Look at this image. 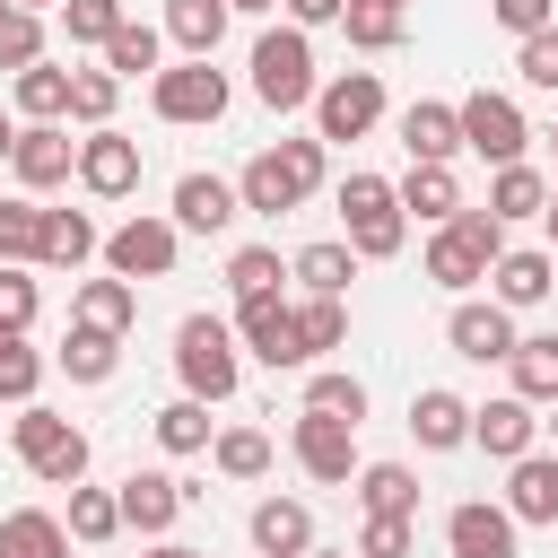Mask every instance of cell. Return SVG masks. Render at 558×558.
<instances>
[{
    "label": "cell",
    "mask_w": 558,
    "mask_h": 558,
    "mask_svg": "<svg viewBox=\"0 0 558 558\" xmlns=\"http://www.w3.org/2000/svg\"><path fill=\"white\" fill-rule=\"evenodd\" d=\"M323 166H331V148H323V140H279V148L244 157V174H235L244 218H288L296 201H314V192H323Z\"/></svg>",
    "instance_id": "cell-1"
},
{
    "label": "cell",
    "mask_w": 558,
    "mask_h": 558,
    "mask_svg": "<svg viewBox=\"0 0 558 558\" xmlns=\"http://www.w3.org/2000/svg\"><path fill=\"white\" fill-rule=\"evenodd\" d=\"M174 375H183V392L192 401H235V384H244V349H235V323H218V314H183L174 323Z\"/></svg>",
    "instance_id": "cell-2"
},
{
    "label": "cell",
    "mask_w": 558,
    "mask_h": 558,
    "mask_svg": "<svg viewBox=\"0 0 558 558\" xmlns=\"http://www.w3.org/2000/svg\"><path fill=\"white\" fill-rule=\"evenodd\" d=\"M340 244L357 253V262H392L401 244H410V218H401V201H392V183L384 174H366V166H349L340 174Z\"/></svg>",
    "instance_id": "cell-3"
},
{
    "label": "cell",
    "mask_w": 558,
    "mask_h": 558,
    "mask_svg": "<svg viewBox=\"0 0 558 558\" xmlns=\"http://www.w3.org/2000/svg\"><path fill=\"white\" fill-rule=\"evenodd\" d=\"M497 253H506V218H488V209H453V218L427 235V279L453 288V296H471V288L488 279Z\"/></svg>",
    "instance_id": "cell-4"
},
{
    "label": "cell",
    "mask_w": 558,
    "mask_h": 558,
    "mask_svg": "<svg viewBox=\"0 0 558 558\" xmlns=\"http://www.w3.org/2000/svg\"><path fill=\"white\" fill-rule=\"evenodd\" d=\"M314 35L305 26H262L253 35V96L270 105V113H305L314 105Z\"/></svg>",
    "instance_id": "cell-5"
},
{
    "label": "cell",
    "mask_w": 558,
    "mask_h": 558,
    "mask_svg": "<svg viewBox=\"0 0 558 558\" xmlns=\"http://www.w3.org/2000/svg\"><path fill=\"white\" fill-rule=\"evenodd\" d=\"M9 445H17V462H26L44 488H78V480H87V436H78L61 410H44V401H17Z\"/></svg>",
    "instance_id": "cell-6"
},
{
    "label": "cell",
    "mask_w": 558,
    "mask_h": 558,
    "mask_svg": "<svg viewBox=\"0 0 558 558\" xmlns=\"http://www.w3.org/2000/svg\"><path fill=\"white\" fill-rule=\"evenodd\" d=\"M148 105H157V122H174V131H201V122H218L227 105H235V87H227V70L218 61H174V70H157L148 78Z\"/></svg>",
    "instance_id": "cell-7"
},
{
    "label": "cell",
    "mask_w": 558,
    "mask_h": 558,
    "mask_svg": "<svg viewBox=\"0 0 558 558\" xmlns=\"http://www.w3.org/2000/svg\"><path fill=\"white\" fill-rule=\"evenodd\" d=\"M96 253H105V270L131 279V288H140V279H174V262H183V227L157 218V209H131Z\"/></svg>",
    "instance_id": "cell-8"
},
{
    "label": "cell",
    "mask_w": 558,
    "mask_h": 558,
    "mask_svg": "<svg viewBox=\"0 0 558 558\" xmlns=\"http://www.w3.org/2000/svg\"><path fill=\"white\" fill-rule=\"evenodd\" d=\"M453 122H462V148H471L480 166H514V157L532 148V122H523V105H514L506 87H471V96L453 105Z\"/></svg>",
    "instance_id": "cell-9"
},
{
    "label": "cell",
    "mask_w": 558,
    "mask_h": 558,
    "mask_svg": "<svg viewBox=\"0 0 558 558\" xmlns=\"http://www.w3.org/2000/svg\"><path fill=\"white\" fill-rule=\"evenodd\" d=\"M375 122H384V78H375V70H340V78L314 87V140H323V148H349V140H366Z\"/></svg>",
    "instance_id": "cell-10"
},
{
    "label": "cell",
    "mask_w": 558,
    "mask_h": 558,
    "mask_svg": "<svg viewBox=\"0 0 558 558\" xmlns=\"http://www.w3.org/2000/svg\"><path fill=\"white\" fill-rule=\"evenodd\" d=\"M288 453H296V471H305L314 488H349V480H357V427H349V418L296 410V427H288Z\"/></svg>",
    "instance_id": "cell-11"
},
{
    "label": "cell",
    "mask_w": 558,
    "mask_h": 558,
    "mask_svg": "<svg viewBox=\"0 0 558 558\" xmlns=\"http://www.w3.org/2000/svg\"><path fill=\"white\" fill-rule=\"evenodd\" d=\"M235 349H253L270 375H279V366H305V357H296V305H288L279 288L235 296Z\"/></svg>",
    "instance_id": "cell-12"
},
{
    "label": "cell",
    "mask_w": 558,
    "mask_h": 558,
    "mask_svg": "<svg viewBox=\"0 0 558 558\" xmlns=\"http://www.w3.org/2000/svg\"><path fill=\"white\" fill-rule=\"evenodd\" d=\"M514 340H523V331H514V314H506L497 296H453V314H445V349H453V357H471V366H506Z\"/></svg>",
    "instance_id": "cell-13"
},
{
    "label": "cell",
    "mask_w": 558,
    "mask_h": 558,
    "mask_svg": "<svg viewBox=\"0 0 558 558\" xmlns=\"http://www.w3.org/2000/svg\"><path fill=\"white\" fill-rule=\"evenodd\" d=\"M9 174L44 201V192H61L70 174H78V140H70V122H26L17 131V148H9Z\"/></svg>",
    "instance_id": "cell-14"
},
{
    "label": "cell",
    "mask_w": 558,
    "mask_h": 558,
    "mask_svg": "<svg viewBox=\"0 0 558 558\" xmlns=\"http://www.w3.org/2000/svg\"><path fill=\"white\" fill-rule=\"evenodd\" d=\"M78 183H87L96 201H131V192H140V140L113 131V122H96V131L78 140Z\"/></svg>",
    "instance_id": "cell-15"
},
{
    "label": "cell",
    "mask_w": 558,
    "mask_h": 558,
    "mask_svg": "<svg viewBox=\"0 0 558 558\" xmlns=\"http://www.w3.org/2000/svg\"><path fill=\"white\" fill-rule=\"evenodd\" d=\"M113 506H122V532H140V541H166V532H174V514L192 506V488H183L174 471H131V480L113 488Z\"/></svg>",
    "instance_id": "cell-16"
},
{
    "label": "cell",
    "mask_w": 558,
    "mask_h": 558,
    "mask_svg": "<svg viewBox=\"0 0 558 558\" xmlns=\"http://www.w3.org/2000/svg\"><path fill=\"white\" fill-rule=\"evenodd\" d=\"M445 549L453 558H523V523L506 506H488V497H462L445 514Z\"/></svg>",
    "instance_id": "cell-17"
},
{
    "label": "cell",
    "mask_w": 558,
    "mask_h": 558,
    "mask_svg": "<svg viewBox=\"0 0 558 558\" xmlns=\"http://www.w3.org/2000/svg\"><path fill=\"white\" fill-rule=\"evenodd\" d=\"M471 445H480L488 462H514V453H532V445H541V418H532V401H523V392L471 401Z\"/></svg>",
    "instance_id": "cell-18"
},
{
    "label": "cell",
    "mask_w": 558,
    "mask_h": 558,
    "mask_svg": "<svg viewBox=\"0 0 558 558\" xmlns=\"http://www.w3.org/2000/svg\"><path fill=\"white\" fill-rule=\"evenodd\" d=\"M166 218H174L183 235H227V227L244 218V201H235L227 174H201V166H192V174L174 183V209H166Z\"/></svg>",
    "instance_id": "cell-19"
},
{
    "label": "cell",
    "mask_w": 558,
    "mask_h": 558,
    "mask_svg": "<svg viewBox=\"0 0 558 558\" xmlns=\"http://www.w3.org/2000/svg\"><path fill=\"white\" fill-rule=\"evenodd\" d=\"M488 296H497L506 314H523V305L558 296V270H549V253H541V244H506V253L488 262Z\"/></svg>",
    "instance_id": "cell-20"
},
{
    "label": "cell",
    "mask_w": 558,
    "mask_h": 558,
    "mask_svg": "<svg viewBox=\"0 0 558 558\" xmlns=\"http://www.w3.org/2000/svg\"><path fill=\"white\" fill-rule=\"evenodd\" d=\"M506 514L514 523H558V445L549 453L532 445V453L506 462Z\"/></svg>",
    "instance_id": "cell-21"
},
{
    "label": "cell",
    "mask_w": 558,
    "mask_h": 558,
    "mask_svg": "<svg viewBox=\"0 0 558 558\" xmlns=\"http://www.w3.org/2000/svg\"><path fill=\"white\" fill-rule=\"evenodd\" d=\"M401 148H410V166H453V157H462V122H453V105H436V96L401 105Z\"/></svg>",
    "instance_id": "cell-22"
},
{
    "label": "cell",
    "mask_w": 558,
    "mask_h": 558,
    "mask_svg": "<svg viewBox=\"0 0 558 558\" xmlns=\"http://www.w3.org/2000/svg\"><path fill=\"white\" fill-rule=\"evenodd\" d=\"M410 436H418V453H453V445H471V401L445 392V384L410 392Z\"/></svg>",
    "instance_id": "cell-23"
},
{
    "label": "cell",
    "mask_w": 558,
    "mask_h": 558,
    "mask_svg": "<svg viewBox=\"0 0 558 558\" xmlns=\"http://www.w3.org/2000/svg\"><path fill=\"white\" fill-rule=\"evenodd\" d=\"M244 532H253L262 558H305V549H314V506H305V497H262Z\"/></svg>",
    "instance_id": "cell-24"
},
{
    "label": "cell",
    "mask_w": 558,
    "mask_h": 558,
    "mask_svg": "<svg viewBox=\"0 0 558 558\" xmlns=\"http://www.w3.org/2000/svg\"><path fill=\"white\" fill-rule=\"evenodd\" d=\"M96 218L87 209H44V235H35V270H78V262H96Z\"/></svg>",
    "instance_id": "cell-25"
},
{
    "label": "cell",
    "mask_w": 558,
    "mask_h": 558,
    "mask_svg": "<svg viewBox=\"0 0 558 558\" xmlns=\"http://www.w3.org/2000/svg\"><path fill=\"white\" fill-rule=\"evenodd\" d=\"M227 17H235L227 0H166V17H157V26H166V44H183L192 61H218V44H227Z\"/></svg>",
    "instance_id": "cell-26"
},
{
    "label": "cell",
    "mask_w": 558,
    "mask_h": 558,
    "mask_svg": "<svg viewBox=\"0 0 558 558\" xmlns=\"http://www.w3.org/2000/svg\"><path fill=\"white\" fill-rule=\"evenodd\" d=\"M0 558H70V523L44 506H9L0 514Z\"/></svg>",
    "instance_id": "cell-27"
},
{
    "label": "cell",
    "mask_w": 558,
    "mask_h": 558,
    "mask_svg": "<svg viewBox=\"0 0 558 558\" xmlns=\"http://www.w3.org/2000/svg\"><path fill=\"white\" fill-rule=\"evenodd\" d=\"M506 375H514V392H523L532 410H549V401H558V331H523V340L506 349Z\"/></svg>",
    "instance_id": "cell-28"
},
{
    "label": "cell",
    "mask_w": 558,
    "mask_h": 558,
    "mask_svg": "<svg viewBox=\"0 0 558 558\" xmlns=\"http://www.w3.org/2000/svg\"><path fill=\"white\" fill-rule=\"evenodd\" d=\"M392 201H401V218H427V227H445V218L462 209V183H453V166H410V174L392 183Z\"/></svg>",
    "instance_id": "cell-29"
},
{
    "label": "cell",
    "mask_w": 558,
    "mask_h": 558,
    "mask_svg": "<svg viewBox=\"0 0 558 558\" xmlns=\"http://www.w3.org/2000/svg\"><path fill=\"white\" fill-rule=\"evenodd\" d=\"M357 514H418V471L410 462H357Z\"/></svg>",
    "instance_id": "cell-30"
},
{
    "label": "cell",
    "mask_w": 558,
    "mask_h": 558,
    "mask_svg": "<svg viewBox=\"0 0 558 558\" xmlns=\"http://www.w3.org/2000/svg\"><path fill=\"white\" fill-rule=\"evenodd\" d=\"M9 96H17L26 122H70V70H61V61H26V70L9 78Z\"/></svg>",
    "instance_id": "cell-31"
},
{
    "label": "cell",
    "mask_w": 558,
    "mask_h": 558,
    "mask_svg": "<svg viewBox=\"0 0 558 558\" xmlns=\"http://www.w3.org/2000/svg\"><path fill=\"white\" fill-rule=\"evenodd\" d=\"M541 201H549V174L532 166V157H514V166H497L488 174V218H541Z\"/></svg>",
    "instance_id": "cell-32"
},
{
    "label": "cell",
    "mask_w": 558,
    "mask_h": 558,
    "mask_svg": "<svg viewBox=\"0 0 558 558\" xmlns=\"http://www.w3.org/2000/svg\"><path fill=\"white\" fill-rule=\"evenodd\" d=\"M288 279H296L305 296H349V279H357V253H349L340 235H323V244H305V253L288 262Z\"/></svg>",
    "instance_id": "cell-33"
},
{
    "label": "cell",
    "mask_w": 558,
    "mask_h": 558,
    "mask_svg": "<svg viewBox=\"0 0 558 558\" xmlns=\"http://www.w3.org/2000/svg\"><path fill=\"white\" fill-rule=\"evenodd\" d=\"M113 366H122V331L70 323V340H61V375H70V384H113Z\"/></svg>",
    "instance_id": "cell-34"
},
{
    "label": "cell",
    "mask_w": 558,
    "mask_h": 558,
    "mask_svg": "<svg viewBox=\"0 0 558 558\" xmlns=\"http://www.w3.org/2000/svg\"><path fill=\"white\" fill-rule=\"evenodd\" d=\"M157 61H166V26H148V17H122L113 35H105V70L113 78H157Z\"/></svg>",
    "instance_id": "cell-35"
},
{
    "label": "cell",
    "mask_w": 558,
    "mask_h": 558,
    "mask_svg": "<svg viewBox=\"0 0 558 558\" xmlns=\"http://www.w3.org/2000/svg\"><path fill=\"white\" fill-rule=\"evenodd\" d=\"M131 314H140V288L131 279H87L70 296V323H96V331H131Z\"/></svg>",
    "instance_id": "cell-36"
},
{
    "label": "cell",
    "mask_w": 558,
    "mask_h": 558,
    "mask_svg": "<svg viewBox=\"0 0 558 558\" xmlns=\"http://www.w3.org/2000/svg\"><path fill=\"white\" fill-rule=\"evenodd\" d=\"M349 340V305L340 296H296V357L314 366L323 349H340Z\"/></svg>",
    "instance_id": "cell-37"
},
{
    "label": "cell",
    "mask_w": 558,
    "mask_h": 558,
    "mask_svg": "<svg viewBox=\"0 0 558 558\" xmlns=\"http://www.w3.org/2000/svg\"><path fill=\"white\" fill-rule=\"evenodd\" d=\"M305 410H323V418H349V427H357V418H366V384H357L349 366H314V375H305Z\"/></svg>",
    "instance_id": "cell-38"
},
{
    "label": "cell",
    "mask_w": 558,
    "mask_h": 558,
    "mask_svg": "<svg viewBox=\"0 0 558 558\" xmlns=\"http://www.w3.org/2000/svg\"><path fill=\"white\" fill-rule=\"evenodd\" d=\"M209 436H218V427H209V401H192V392H183V401H166V410H157V445H166L174 462H183V453H209Z\"/></svg>",
    "instance_id": "cell-39"
},
{
    "label": "cell",
    "mask_w": 558,
    "mask_h": 558,
    "mask_svg": "<svg viewBox=\"0 0 558 558\" xmlns=\"http://www.w3.org/2000/svg\"><path fill=\"white\" fill-rule=\"evenodd\" d=\"M61 523H70V541L105 549V541L122 532V506H113V488H87V480H78V488H70V514H61Z\"/></svg>",
    "instance_id": "cell-40"
},
{
    "label": "cell",
    "mask_w": 558,
    "mask_h": 558,
    "mask_svg": "<svg viewBox=\"0 0 558 558\" xmlns=\"http://www.w3.org/2000/svg\"><path fill=\"white\" fill-rule=\"evenodd\" d=\"M340 26H349V44H357V52H392V44H401V26H410V9H392V0H349V9H340Z\"/></svg>",
    "instance_id": "cell-41"
},
{
    "label": "cell",
    "mask_w": 558,
    "mask_h": 558,
    "mask_svg": "<svg viewBox=\"0 0 558 558\" xmlns=\"http://www.w3.org/2000/svg\"><path fill=\"white\" fill-rule=\"evenodd\" d=\"M209 462H218L227 480H262V471H270V436H262V427H218V436H209Z\"/></svg>",
    "instance_id": "cell-42"
},
{
    "label": "cell",
    "mask_w": 558,
    "mask_h": 558,
    "mask_svg": "<svg viewBox=\"0 0 558 558\" xmlns=\"http://www.w3.org/2000/svg\"><path fill=\"white\" fill-rule=\"evenodd\" d=\"M35 235H44V201H35V192L0 201V262H26V270H35Z\"/></svg>",
    "instance_id": "cell-43"
},
{
    "label": "cell",
    "mask_w": 558,
    "mask_h": 558,
    "mask_svg": "<svg viewBox=\"0 0 558 558\" xmlns=\"http://www.w3.org/2000/svg\"><path fill=\"white\" fill-rule=\"evenodd\" d=\"M113 105H122V78L113 70H70V122H113Z\"/></svg>",
    "instance_id": "cell-44"
},
{
    "label": "cell",
    "mask_w": 558,
    "mask_h": 558,
    "mask_svg": "<svg viewBox=\"0 0 558 558\" xmlns=\"http://www.w3.org/2000/svg\"><path fill=\"white\" fill-rule=\"evenodd\" d=\"M279 279H288L279 244H235V253H227V288H235V296H262V288H279Z\"/></svg>",
    "instance_id": "cell-45"
},
{
    "label": "cell",
    "mask_w": 558,
    "mask_h": 558,
    "mask_svg": "<svg viewBox=\"0 0 558 558\" xmlns=\"http://www.w3.org/2000/svg\"><path fill=\"white\" fill-rule=\"evenodd\" d=\"M35 384H44V357L26 349V331L0 323V401H35Z\"/></svg>",
    "instance_id": "cell-46"
},
{
    "label": "cell",
    "mask_w": 558,
    "mask_h": 558,
    "mask_svg": "<svg viewBox=\"0 0 558 558\" xmlns=\"http://www.w3.org/2000/svg\"><path fill=\"white\" fill-rule=\"evenodd\" d=\"M418 549V514H366L357 523V558H410Z\"/></svg>",
    "instance_id": "cell-47"
},
{
    "label": "cell",
    "mask_w": 558,
    "mask_h": 558,
    "mask_svg": "<svg viewBox=\"0 0 558 558\" xmlns=\"http://www.w3.org/2000/svg\"><path fill=\"white\" fill-rule=\"evenodd\" d=\"M122 17H131L122 0H61V35H70V44H96V52H105V35H113Z\"/></svg>",
    "instance_id": "cell-48"
},
{
    "label": "cell",
    "mask_w": 558,
    "mask_h": 558,
    "mask_svg": "<svg viewBox=\"0 0 558 558\" xmlns=\"http://www.w3.org/2000/svg\"><path fill=\"white\" fill-rule=\"evenodd\" d=\"M26 61H44V17L35 9H0V70L17 78Z\"/></svg>",
    "instance_id": "cell-49"
},
{
    "label": "cell",
    "mask_w": 558,
    "mask_h": 558,
    "mask_svg": "<svg viewBox=\"0 0 558 558\" xmlns=\"http://www.w3.org/2000/svg\"><path fill=\"white\" fill-rule=\"evenodd\" d=\"M514 78H523V87H541V96H558V26L514 35Z\"/></svg>",
    "instance_id": "cell-50"
},
{
    "label": "cell",
    "mask_w": 558,
    "mask_h": 558,
    "mask_svg": "<svg viewBox=\"0 0 558 558\" xmlns=\"http://www.w3.org/2000/svg\"><path fill=\"white\" fill-rule=\"evenodd\" d=\"M35 305H44L35 270H26V262H0V323H9V331H35Z\"/></svg>",
    "instance_id": "cell-51"
},
{
    "label": "cell",
    "mask_w": 558,
    "mask_h": 558,
    "mask_svg": "<svg viewBox=\"0 0 558 558\" xmlns=\"http://www.w3.org/2000/svg\"><path fill=\"white\" fill-rule=\"evenodd\" d=\"M488 17L506 35H541V26H558V0H488Z\"/></svg>",
    "instance_id": "cell-52"
},
{
    "label": "cell",
    "mask_w": 558,
    "mask_h": 558,
    "mask_svg": "<svg viewBox=\"0 0 558 558\" xmlns=\"http://www.w3.org/2000/svg\"><path fill=\"white\" fill-rule=\"evenodd\" d=\"M279 9H288V26H305V35H314V26H340V9H349V0H279Z\"/></svg>",
    "instance_id": "cell-53"
},
{
    "label": "cell",
    "mask_w": 558,
    "mask_h": 558,
    "mask_svg": "<svg viewBox=\"0 0 558 558\" xmlns=\"http://www.w3.org/2000/svg\"><path fill=\"white\" fill-rule=\"evenodd\" d=\"M541 227H549V244H558V183H549V201H541Z\"/></svg>",
    "instance_id": "cell-54"
},
{
    "label": "cell",
    "mask_w": 558,
    "mask_h": 558,
    "mask_svg": "<svg viewBox=\"0 0 558 558\" xmlns=\"http://www.w3.org/2000/svg\"><path fill=\"white\" fill-rule=\"evenodd\" d=\"M9 148H17V122H9V113H0V166H9Z\"/></svg>",
    "instance_id": "cell-55"
},
{
    "label": "cell",
    "mask_w": 558,
    "mask_h": 558,
    "mask_svg": "<svg viewBox=\"0 0 558 558\" xmlns=\"http://www.w3.org/2000/svg\"><path fill=\"white\" fill-rule=\"evenodd\" d=\"M227 9H244V17H262V9H279V0H227Z\"/></svg>",
    "instance_id": "cell-56"
},
{
    "label": "cell",
    "mask_w": 558,
    "mask_h": 558,
    "mask_svg": "<svg viewBox=\"0 0 558 558\" xmlns=\"http://www.w3.org/2000/svg\"><path fill=\"white\" fill-rule=\"evenodd\" d=\"M157 558H209V549H183V541H166V549H157Z\"/></svg>",
    "instance_id": "cell-57"
},
{
    "label": "cell",
    "mask_w": 558,
    "mask_h": 558,
    "mask_svg": "<svg viewBox=\"0 0 558 558\" xmlns=\"http://www.w3.org/2000/svg\"><path fill=\"white\" fill-rule=\"evenodd\" d=\"M9 9H35V17H44V9H61V0H9Z\"/></svg>",
    "instance_id": "cell-58"
},
{
    "label": "cell",
    "mask_w": 558,
    "mask_h": 558,
    "mask_svg": "<svg viewBox=\"0 0 558 558\" xmlns=\"http://www.w3.org/2000/svg\"><path fill=\"white\" fill-rule=\"evenodd\" d=\"M541 427H549V445H558V401H549V418H541Z\"/></svg>",
    "instance_id": "cell-59"
},
{
    "label": "cell",
    "mask_w": 558,
    "mask_h": 558,
    "mask_svg": "<svg viewBox=\"0 0 558 558\" xmlns=\"http://www.w3.org/2000/svg\"><path fill=\"white\" fill-rule=\"evenodd\" d=\"M305 558H349V549H305Z\"/></svg>",
    "instance_id": "cell-60"
},
{
    "label": "cell",
    "mask_w": 558,
    "mask_h": 558,
    "mask_svg": "<svg viewBox=\"0 0 558 558\" xmlns=\"http://www.w3.org/2000/svg\"><path fill=\"white\" fill-rule=\"evenodd\" d=\"M549 157H558V113H549Z\"/></svg>",
    "instance_id": "cell-61"
},
{
    "label": "cell",
    "mask_w": 558,
    "mask_h": 558,
    "mask_svg": "<svg viewBox=\"0 0 558 558\" xmlns=\"http://www.w3.org/2000/svg\"><path fill=\"white\" fill-rule=\"evenodd\" d=\"M392 9H410V0H392Z\"/></svg>",
    "instance_id": "cell-62"
},
{
    "label": "cell",
    "mask_w": 558,
    "mask_h": 558,
    "mask_svg": "<svg viewBox=\"0 0 558 558\" xmlns=\"http://www.w3.org/2000/svg\"><path fill=\"white\" fill-rule=\"evenodd\" d=\"M549 270H558V253H549Z\"/></svg>",
    "instance_id": "cell-63"
},
{
    "label": "cell",
    "mask_w": 558,
    "mask_h": 558,
    "mask_svg": "<svg viewBox=\"0 0 558 558\" xmlns=\"http://www.w3.org/2000/svg\"><path fill=\"white\" fill-rule=\"evenodd\" d=\"M0 9H9V0H0Z\"/></svg>",
    "instance_id": "cell-64"
}]
</instances>
